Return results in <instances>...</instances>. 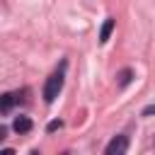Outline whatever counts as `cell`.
I'll return each mask as SVG.
<instances>
[{
	"label": "cell",
	"mask_w": 155,
	"mask_h": 155,
	"mask_svg": "<svg viewBox=\"0 0 155 155\" xmlns=\"http://www.w3.org/2000/svg\"><path fill=\"white\" fill-rule=\"evenodd\" d=\"M63 70H65V63L61 65V70H56L53 75H48V80H46V85H44V99H46L48 104L56 102V97H58L61 90H63V80H65Z\"/></svg>",
	"instance_id": "6da1fadb"
},
{
	"label": "cell",
	"mask_w": 155,
	"mask_h": 155,
	"mask_svg": "<svg viewBox=\"0 0 155 155\" xmlns=\"http://www.w3.org/2000/svg\"><path fill=\"white\" fill-rule=\"evenodd\" d=\"M126 150H128V138H126V136H116V138H111L109 145L104 148L107 155H124Z\"/></svg>",
	"instance_id": "7a4b0ae2"
},
{
	"label": "cell",
	"mask_w": 155,
	"mask_h": 155,
	"mask_svg": "<svg viewBox=\"0 0 155 155\" xmlns=\"http://www.w3.org/2000/svg\"><path fill=\"white\" fill-rule=\"evenodd\" d=\"M17 99H19V97H17L15 92H5V94H2V102H0V111H2V114H10V109L15 107Z\"/></svg>",
	"instance_id": "3957f363"
},
{
	"label": "cell",
	"mask_w": 155,
	"mask_h": 155,
	"mask_svg": "<svg viewBox=\"0 0 155 155\" xmlns=\"http://www.w3.org/2000/svg\"><path fill=\"white\" fill-rule=\"evenodd\" d=\"M12 128H15L17 133H27V131H31V119H29V116H17V119L12 121Z\"/></svg>",
	"instance_id": "277c9868"
},
{
	"label": "cell",
	"mask_w": 155,
	"mask_h": 155,
	"mask_svg": "<svg viewBox=\"0 0 155 155\" xmlns=\"http://www.w3.org/2000/svg\"><path fill=\"white\" fill-rule=\"evenodd\" d=\"M114 24H116V22H114L111 17L102 24V31H99V41H102V44H107V41H109V36H111V31H114Z\"/></svg>",
	"instance_id": "5b68a950"
},
{
	"label": "cell",
	"mask_w": 155,
	"mask_h": 155,
	"mask_svg": "<svg viewBox=\"0 0 155 155\" xmlns=\"http://www.w3.org/2000/svg\"><path fill=\"white\" fill-rule=\"evenodd\" d=\"M116 78H119V80H116V85H119V87H126V85L131 82V78H133V70H131V68H126V70H121Z\"/></svg>",
	"instance_id": "8992f818"
},
{
	"label": "cell",
	"mask_w": 155,
	"mask_h": 155,
	"mask_svg": "<svg viewBox=\"0 0 155 155\" xmlns=\"http://www.w3.org/2000/svg\"><path fill=\"white\" fill-rule=\"evenodd\" d=\"M153 114H155V104H150V107L143 109V116H153Z\"/></svg>",
	"instance_id": "52a82bcc"
},
{
	"label": "cell",
	"mask_w": 155,
	"mask_h": 155,
	"mask_svg": "<svg viewBox=\"0 0 155 155\" xmlns=\"http://www.w3.org/2000/svg\"><path fill=\"white\" fill-rule=\"evenodd\" d=\"M63 126V121H51L48 124V131H56V128H61Z\"/></svg>",
	"instance_id": "ba28073f"
},
{
	"label": "cell",
	"mask_w": 155,
	"mask_h": 155,
	"mask_svg": "<svg viewBox=\"0 0 155 155\" xmlns=\"http://www.w3.org/2000/svg\"><path fill=\"white\" fill-rule=\"evenodd\" d=\"M5 138H7V128H5V126H0V140H5Z\"/></svg>",
	"instance_id": "9c48e42d"
}]
</instances>
